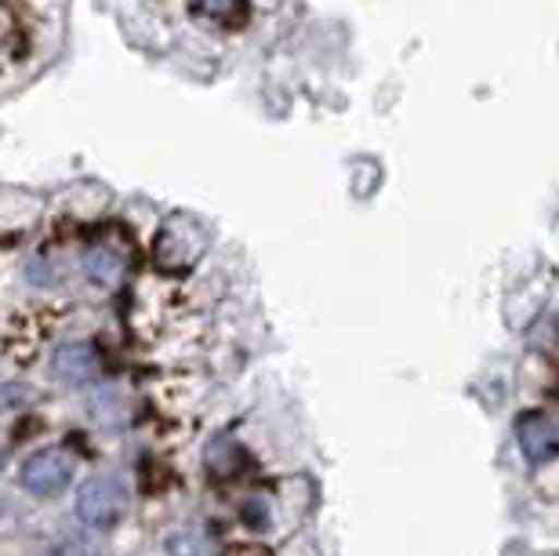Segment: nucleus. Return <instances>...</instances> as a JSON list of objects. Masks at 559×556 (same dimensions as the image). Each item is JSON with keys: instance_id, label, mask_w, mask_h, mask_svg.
Instances as JSON below:
<instances>
[{"instance_id": "obj_1", "label": "nucleus", "mask_w": 559, "mask_h": 556, "mask_svg": "<svg viewBox=\"0 0 559 556\" xmlns=\"http://www.w3.org/2000/svg\"><path fill=\"white\" fill-rule=\"evenodd\" d=\"M128 513V492L117 476H87L76 487V517L87 528H114Z\"/></svg>"}, {"instance_id": "obj_6", "label": "nucleus", "mask_w": 559, "mask_h": 556, "mask_svg": "<svg viewBox=\"0 0 559 556\" xmlns=\"http://www.w3.org/2000/svg\"><path fill=\"white\" fill-rule=\"evenodd\" d=\"M84 265H87V273H92L98 284L109 287L120 273H124V255L114 251V248H92V251H87Z\"/></svg>"}, {"instance_id": "obj_3", "label": "nucleus", "mask_w": 559, "mask_h": 556, "mask_svg": "<svg viewBox=\"0 0 559 556\" xmlns=\"http://www.w3.org/2000/svg\"><path fill=\"white\" fill-rule=\"evenodd\" d=\"M51 375L66 386H84L98 375V353L87 342H66L55 350L51 357Z\"/></svg>"}, {"instance_id": "obj_2", "label": "nucleus", "mask_w": 559, "mask_h": 556, "mask_svg": "<svg viewBox=\"0 0 559 556\" xmlns=\"http://www.w3.org/2000/svg\"><path fill=\"white\" fill-rule=\"evenodd\" d=\"M19 481L26 487L29 495L37 498H48V495H59L62 487H70L73 481V459L70 451L62 448H44L37 454H29L19 470Z\"/></svg>"}, {"instance_id": "obj_7", "label": "nucleus", "mask_w": 559, "mask_h": 556, "mask_svg": "<svg viewBox=\"0 0 559 556\" xmlns=\"http://www.w3.org/2000/svg\"><path fill=\"white\" fill-rule=\"evenodd\" d=\"M167 556H215V546H211V539L204 531L186 528L167 539Z\"/></svg>"}, {"instance_id": "obj_5", "label": "nucleus", "mask_w": 559, "mask_h": 556, "mask_svg": "<svg viewBox=\"0 0 559 556\" xmlns=\"http://www.w3.org/2000/svg\"><path fill=\"white\" fill-rule=\"evenodd\" d=\"M193 11L222 29H233L243 26V19H248V0H193Z\"/></svg>"}, {"instance_id": "obj_4", "label": "nucleus", "mask_w": 559, "mask_h": 556, "mask_svg": "<svg viewBox=\"0 0 559 556\" xmlns=\"http://www.w3.org/2000/svg\"><path fill=\"white\" fill-rule=\"evenodd\" d=\"M520 448L531 462L552 459V451L559 448V429L552 418L545 415H523L520 418Z\"/></svg>"}]
</instances>
